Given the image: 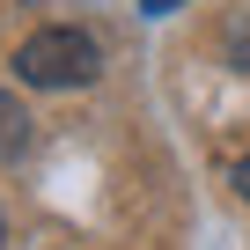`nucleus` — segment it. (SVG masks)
<instances>
[{
	"mask_svg": "<svg viewBox=\"0 0 250 250\" xmlns=\"http://www.w3.org/2000/svg\"><path fill=\"white\" fill-rule=\"evenodd\" d=\"M96 74H103V44L74 22L30 30L15 44V81H30V88H88Z\"/></svg>",
	"mask_w": 250,
	"mask_h": 250,
	"instance_id": "nucleus-1",
	"label": "nucleus"
},
{
	"mask_svg": "<svg viewBox=\"0 0 250 250\" xmlns=\"http://www.w3.org/2000/svg\"><path fill=\"white\" fill-rule=\"evenodd\" d=\"M30 140H37V118H30L8 88H0V162H22V155H30Z\"/></svg>",
	"mask_w": 250,
	"mask_h": 250,
	"instance_id": "nucleus-2",
	"label": "nucleus"
},
{
	"mask_svg": "<svg viewBox=\"0 0 250 250\" xmlns=\"http://www.w3.org/2000/svg\"><path fill=\"white\" fill-rule=\"evenodd\" d=\"M184 0H140V15H177Z\"/></svg>",
	"mask_w": 250,
	"mask_h": 250,
	"instance_id": "nucleus-3",
	"label": "nucleus"
},
{
	"mask_svg": "<svg viewBox=\"0 0 250 250\" xmlns=\"http://www.w3.org/2000/svg\"><path fill=\"white\" fill-rule=\"evenodd\" d=\"M235 191H243V199H250V155H243V162H235Z\"/></svg>",
	"mask_w": 250,
	"mask_h": 250,
	"instance_id": "nucleus-4",
	"label": "nucleus"
},
{
	"mask_svg": "<svg viewBox=\"0 0 250 250\" xmlns=\"http://www.w3.org/2000/svg\"><path fill=\"white\" fill-rule=\"evenodd\" d=\"M0 243H8V221H0Z\"/></svg>",
	"mask_w": 250,
	"mask_h": 250,
	"instance_id": "nucleus-5",
	"label": "nucleus"
}]
</instances>
